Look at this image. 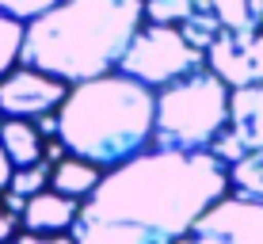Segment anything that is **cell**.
Returning <instances> with one entry per match:
<instances>
[{
	"mask_svg": "<svg viewBox=\"0 0 263 244\" xmlns=\"http://www.w3.org/2000/svg\"><path fill=\"white\" fill-rule=\"evenodd\" d=\"M225 122H229V88L210 69H195L157 96L153 138L160 153H210Z\"/></svg>",
	"mask_w": 263,
	"mask_h": 244,
	"instance_id": "obj_4",
	"label": "cell"
},
{
	"mask_svg": "<svg viewBox=\"0 0 263 244\" xmlns=\"http://www.w3.org/2000/svg\"><path fill=\"white\" fill-rule=\"evenodd\" d=\"M15 233H20V218H15V214H8L4 202H0V244H8Z\"/></svg>",
	"mask_w": 263,
	"mask_h": 244,
	"instance_id": "obj_21",
	"label": "cell"
},
{
	"mask_svg": "<svg viewBox=\"0 0 263 244\" xmlns=\"http://www.w3.org/2000/svg\"><path fill=\"white\" fill-rule=\"evenodd\" d=\"M50 172H53L50 160H39V164H31V168H15L12 187H8V191L20 195V198H34V195L50 191Z\"/></svg>",
	"mask_w": 263,
	"mask_h": 244,
	"instance_id": "obj_17",
	"label": "cell"
},
{
	"mask_svg": "<svg viewBox=\"0 0 263 244\" xmlns=\"http://www.w3.org/2000/svg\"><path fill=\"white\" fill-rule=\"evenodd\" d=\"M229 191V168L210 153H138L111 168L80 202L72 244H176Z\"/></svg>",
	"mask_w": 263,
	"mask_h": 244,
	"instance_id": "obj_1",
	"label": "cell"
},
{
	"mask_svg": "<svg viewBox=\"0 0 263 244\" xmlns=\"http://www.w3.org/2000/svg\"><path fill=\"white\" fill-rule=\"evenodd\" d=\"M263 149V84L233 88L229 92V122L210 145V157L221 164H237L248 153Z\"/></svg>",
	"mask_w": 263,
	"mask_h": 244,
	"instance_id": "obj_8",
	"label": "cell"
},
{
	"mask_svg": "<svg viewBox=\"0 0 263 244\" xmlns=\"http://www.w3.org/2000/svg\"><path fill=\"white\" fill-rule=\"evenodd\" d=\"M153 111L157 96L122 73L84 80L69 88L65 103L58 107V141L77 160L119 168L153 138Z\"/></svg>",
	"mask_w": 263,
	"mask_h": 244,
	"instance_id": "obj_3",
	"label": "cell"
},
{
	"mask_svg": "<svg viewBox=\"0 0 263 244\" xmlns=\"http://www.w3.org/2000/svg\"><path fill=\"white\" fill-rule=\"evenodd\" d=\"M214 15L229 31H263V0H214Z\"/></svg>",
	"mask_w": 263,
	"mask_h": 244,
	"instance_id": "obj_13",
	"label": "cell"
},
{
	"mask_svg": "<svg viewBox=\"0 0 263 244\" xmlns=\"http://www.w3.org/2000/svg\"><path fill=\"white\" fill-rule=\"evenodd\" d=\"M202 53L195 46H187V39L176 31V27H157L149 23L145 31H138L126 46L119 69L122 77L138 80L145 88H168L172 80L202 69Z\"/></svg>",
	"mask_w": 263,
	"mask_h": 244,
	"instance_id": "obj_5",
	"label": "cell"
},
{
	"mask_svg": "<svg viewBox=\"0 0 263 244\" xmlns=\"http://www.w3.org/2000/svg\"><path fill=\"white\" fill-rule=\"evenodd\" d=\"M99 168L96 164H88V160H77V157H65V160H58L50 172V191H58V195H65L72 198V202H80V198H88L99 187Z\"/></svg>",
	"mask_w": 263,
	"mask_h": 244,
	"instance_id": "obj_12",
	"label": "cell"
},
{
	"mask_svg": "<svg viewBox=\"0 0 263 244\" xmlns=\"http://www.w3.org/2000/svg\"><path fill=\"white\" fill-rule=\"evenodd\" d=\"M69 88L39 69H12L0 80V115L8 119H42L65 103Z\"/></svg>",
	"mask_w": 263,
	"mask_h": 244,
	"instance_id": "obj_9",
	"label": "cell"
},
{
	"mask_svg": "<svg viewBox=\"0 0 263 244\" xmlns=\"http://www.w3.org/2000/svg\"><path fill=\"white\" fill-rule=\"evenodd\" d=\"M77 214H80V202H72V198L58 195V191H42V195L27 198L20 225L27 233H39V237H61V233L72 229Z\"/></svg>",
	"mask_w": 263,
	"mask_h": 244,
	"instance_id": "obj_10",
	"label": "cell"
},
{
	"mask_svg": "<svg viewBox=\"0 0 263 244\" xmlns=\"http://www.w3.org/2000/svg\"><path fill=\"white\" fill-rule=\"evenodd\" d=\"M202 58L225 88L263 84V31H229V27H221Z\"/></svg>",
	"mask_w": 263,
	"mask_h": 244,
	"instance_id": "obj_7",
	"label": "cell"
},
{
	"mask_svg": "<svg viewBox=\"0 0 263 244\" xmlns=\"http://www.w3.org/2000/svg\"><path fill=\"white\" fill-rule=\"evenodd\" d=\"M145 0H61L23 27L20 61L61 84L107 77L141 31Z\"/></svg>",
	"mask_w": 263,
	"mask_h": 244,
	"instance_id": "obj_2",
	"label": "cell"
},
{
	"mask_svg": "<svg viewBox=\"0 0 263 244\" xmlns=\"http://www.w3.org/2000/svg\"><path fill=\"white\" fill-rule=\"evenodd\" d=\"M8 244H72L69 233H61V237H39V233H15Z\"/></svg>",
	"mask_w": 263,
	"mask_h": 244,
	"instance_id": "obj_20",
	"label": "cell"
},
{
	"mask_svg": "<svg viewBox=\"0 0 263 244\" xmlns=\"http://www.w3.org/2000/svg\"><path fill=\"white\" fill-rule=\"evenodd\" d=\"M20 50H23V23L0 12V80L15 69Z\"/></svg>",
	"mask_w": 263,
	"mask_h": 244,
	"instance_id": "obj_16",
	"label": "cell"
},
{
	"mask_svg": "<svg viewBox=\"0 0 263 244\" xmlns=\"http://www.w3.org/2000/svg\"><path fill=\"white\" fill-rule=\"evenodd\" d=\"M53 4H61V0H0V12L4 15H12V20H27L31 23L34 15H42V12H50Z\"/></svg>",
	"mask_w": 263,
	"mask_h": 244,
	"instance_id": "obj_19",
	"label": "cell"
},
{
	"mask_svg": "<svg viewBox=\"0 0 263 244\" xmlns=\"http://www.w3.org/2000/svg\"><path fill=\"white\" fill-rule=\"evenodd\" d=\"M39 134H42V141L58 138V115H42V119H39Z\"/></svg>",
	"mask_w": 263,
	"mask_h": 244,
	"instance_id": "obj_23",
	"label": "cell"
},
{
	"mask_svg": "<svg viewBox=\"0 0 263 244\" xmlns=\"http://www.w3.org/2000/svg\"><path fill=\"white\" fill-rule=\"evenodd\" d=\"M176 244H263V202L221 198Z\"/></svg>",
	"mask_w": 263,
	"mask_h": 244,
	"instance_id": "obj_6",
	"label": "cell"
},
{
	"mask_svg": "<svg viewBox=\"0 0 263 244\" xmlns=\"http://www.w3.org/2000/svg\"><path fill=\"white\" fill-rule=\"evenodd\" d=\"M229 187H237V198L263 202V149L248 153L244 160H237L229 168Z\"/></svg>",
	"mask_w": 263,
	"mask_h": 244,
	"instance_id": "obj_15",
	"label": "cell"
},
{
	"mask_svg": "<svg viewBox=\"0 0 263 244\" xmlns=\"http://www.w3.org/2000/svg\"><path fill=\"white\" fill-rule=\"evenodd\" d=\"M214 0H145V15L157 27H179L198 12H210Z\"/></svg>",
	"mask_w": 263,
	"mask_h": 244,
	"instance_id": "obj_14",
	"label": "cell"
},
{
	"mask_svg": "<svg viewBox=\"0 0 263 244\" xmlns=\"http://www.w3.org/2000/svg\"><path fill=\"white\" fill-rule=\"evenodd\" d=\"M0 149L8 153V160H12L15 168H31L42 160V149H46V141H42L39 126L27 122V119H4L0 122Z\"/></svg>",
	"mask_w": 263,
	"mask_h": 244,
	"instance_id": "obj_11",
	"label": "cell"
},
{
	"mask_svg": "<svg viewBox=\"0 0 263 244\" xmlns=\"http://www.w3.org/2000/svg\"><path fill=\"white\" fill-rule=\"evenodd\" d=\"M217 31H221V23H217V15H214V8L210 12H198L191 15L187 23H179V34L187 39V46H195L198 53H206V46L217 39Z\"/></svg>",
	"mask_w": 263,
	"mask_h": 244,
	"instance_id": "obj_18",
	"label": "cell"
},
{
	"mask_svg": "<svg viewBox=\"0 0 263 244\" xmlns=\"http://www.w3.org/2000/svg\"><path fill=\"white\" fill-rule=\"evenodd\" d=\"M12 176H15V164L8 160V153L0 149V195H4L8 187H12Z\"/></svg>",
	"mask_w": 263,
	"mask_h": 244,
	"instance_id": "obj_22",
	"label": "cell"
}]
</instances>
